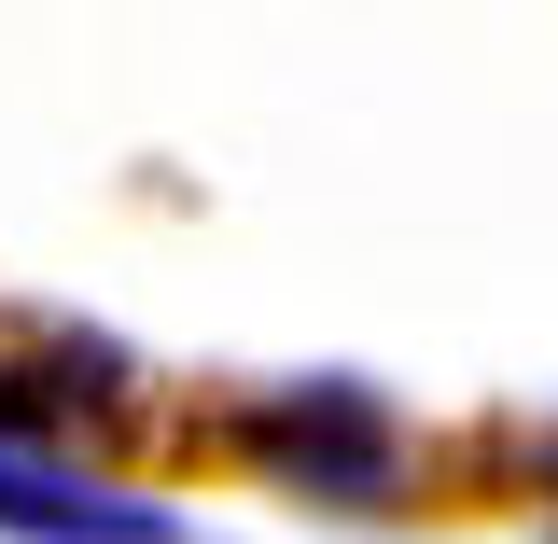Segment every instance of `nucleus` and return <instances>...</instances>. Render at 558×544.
<instances>
[{
    "label": "nucleus",
    "mask_w": 558,
    "mask_h": 544,
    "mask_svg": "<svg viewBox=\"0 0 558 544\" xmlns=\"http://www.w3.org/2000/svg\"><path fill=\"white\" fill-rule=\"evenodd\" d=\"M252 447L279 461V488H322V503H391V488H405V433H391L377 391H349V377L266 391V406H252Z\"/></svg>",
    "instance_id": "1"
},
{
    "label": "nucleus",
    "mask_w": 558,
    "mask_h": 544,
    "mask_svg": "<svg viewBox=\"0 0 558 544\" xmlns=\"http://www.w3.org/2000/svg\"><path fill=\"white\" fill-rule=\"evenodd\" d=\"M0 531H28V544H182V517L98 488L84 461H57L43 433H0Z\"/></svg>",
    "instance_id": "2"
}]
</instances>
